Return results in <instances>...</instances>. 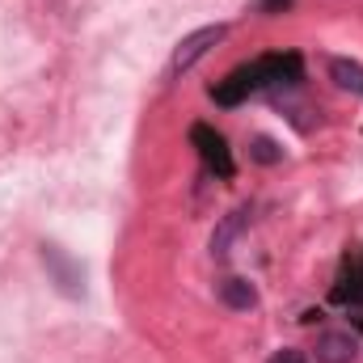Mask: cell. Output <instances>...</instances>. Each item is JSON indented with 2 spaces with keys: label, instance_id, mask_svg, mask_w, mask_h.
<instances>
[{
  "label": "cell",
  "instance_id": "ba28073f",
  "mask_svg": "<svg viewBox=\"0 0 363 363\" xmlns=\"http://www.w3.org/2000/svg\"><path fill=\"white\" fill-rule=\"evenodd\" d=\"M271 363H304V355H300V351H291V347H283Z\"/></svg>",
  "mask_w": 363,
  "mask_h": 363
},
{
  "label": "cell",
  "instance_id": "7a4b0ae2",
  "mask_svg": "<svg viewBox=\"0 0 363 363\" xmlns=\"http://www.w3.org/2000/svg\"><path fill=\"white\" fill-rule=\"evenodd\" d=\"M359 359V338L347 330H330L317 338V363H355Z\"/></svg>",
  "mask_w": 363,
  "mask_h": 363
},
{
  "label": "cell",
  "instance_id": "8992f818",
  "mask_svg": "<svg viewBox=\"0 0 363 363\" xmlns=\"http://www.w3.org/2000/svg\"><path fill=\"white\" fill-rule=\"evenodd\" d=\"M241 224H245V211H233V216L211 233V254H216V258H224V254H228V241L241 233Z\"/></svg>",
  "mask_w": 363,
  "mask_h": 363
},
{
  "label": "cell",
  "instance_id": "9c48e42d",
  "mask_svg": "<svg viewBox=\"0 0 363 363\" xmlns=\"http://www.w3.org/2000/svg\"><path fill=\"white\" fill-rule=\"evenodd\" d=\"M291 0H258V13H271V9H287Z\"/></svg>",
  "mask_w": 363,
  "mask_h": 363
},
{
  "label": "cell",
  "instance_id": "6da1fadb",
  "mask_svg": "<svg viewBox=\"0 0 363 363\" xmlns=\"http://www.w3.org/2000/svg\"><path fill=\"white\" fill-rule=\"evenodd\" d=\"M224 38H228V26H220V21H216V26H203V30H194V34H186L178 47H174V55H169V77L190 72V68H194L211 47H220Z\"/></svg>",
  "mask_w": 363,
  "mask_h": 363
},
{
  "label": "cell",
  "instance_id": "5b68a950",
  "mask_svg": "<svg viewBox=\"0 0 363 363\" xmlns=\"http://www.w3.org/2000/svg\"><path fill=\"white\" fill-rule=\"evenodd\" d=\"M330 77L338 89H351V93H363V68L351 64V60H330Z\"/></svg>",
  "mask_w": 363,
  "mask_h": 363
},
{
  "label": "cell",
  "instance_id": "277c9868",
  "mask_svg": "<svg viewBox=\"0 0 363 363\" xmlns=\"http://www.w3.org/2000/svg\"><path fill=\"white\" fill-rule=\"evenodd\" d=\"M43 262H47V267L55 271V279H60V287H64L68 296H81V291H85V287H81V279H85V271H77V267H72V262H68V258H64V254L55 250V245H43Z\"/></svg>",
  "mask_w": 363,
  "mask_h": 363
},
{
  "label": "cell",
  "instance_id": "3957f363",
  "mask_svg": "<svg viewBox=\"0 0 363 363\" xmlns=\"http://www.w3.org/2000/svg\"><path fill=\"white\" fill-rule=\"evenodd\" d=\"M216 296H220V304H228L233 313H250V308L258 304V287H254L250 279H241V274L220 279V283H216Z\"/></svg>",
  "mask_w": 363,
  "mask_h": 363
},
{
  "label": "cell",
  "instance_id": "52a82bcc",
  "mask_svg": "<svg viewBox=\"0 0 363 363\" xmlns=\"http://www.w3.org/2000/svg\"><path fill=\"white\" fill-rule=\"evenodd\" d=\"M250 157H254L258 165H279V161H283V148L274 144L271 135H254V144H250Z\"/></svg>",
  "mask_w": 363,
  "mask_h": 363
}]
</instances>
